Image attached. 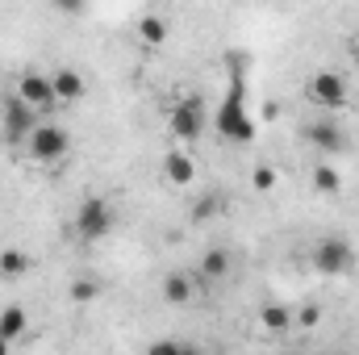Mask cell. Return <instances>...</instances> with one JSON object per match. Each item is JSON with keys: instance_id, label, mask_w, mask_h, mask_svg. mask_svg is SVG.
I'll return each instance as SVG.
<instances>
[{"instance_id": "5bb4252c", "label": "cell", "mask_w": 359, "mask_h": 355, "mask_svg": "<svg viewBox=\"0 0 359 355\" xmlns=\"http://www.w3.org/2000/svg\"><path fill=\"white\" fill-rule=\"evenodd\" d=\"M138 42L142 46H163L168 42V21L159 13H142L138 17Z\"/></svg>"}, {"instance_id": "44dd1931", "label": "cell", "mask_w": 359, "mask_h": 355, "mask_svg": "<svg viewBox=\"0 0 359 355\" xmlns=\"http://www.w3.org/2000/svg\"><path fill=\"white\" fill-rule=\"evenodd\" d=\"M292 326H301V330H313V326H322V305H301V309H292Z\"/></svg>"}, {"instance_id": "484cf974", "label": "cell", "mask_w": 359, "mask_h": 355, "mask_svg": "<svg viewBox=\"0 0 359 355\" xmlns=\"http://www.w3.org/2000/svg\"><path fill=\"white\" fill-rule=\"evenodd\" d=\"M8 351V339H4V335H0V355Z\"/></svg>"}, {"instance_id": "ffe728a7", "label": "cell", "mask_w": 359, "mask_h": 355, "mask_svg": "<svg viewBox=\"0 0 359 355\" xmlns=\"http://www.w3.org/2000/svg\"><path fill=\"white\" fill-rule=\"evenodd\" d=\"M67 297H72L76 305H88V301L100 297V284H96L92 276H76V280H72V288H67Z\"/></svg>"}, {"instance_id": "2e32d148", "label": "cell", "mask_w": 359, "mask_h": 355, "mask_svg": "<svg viewBox=\"0 0 359 355\" xmlns=\"http://www.w3.org/2000/svg\"><path fill=\"white\" fill-rule=\"evenodd\" d=\"M259 326H264L268 335H284V330H292V309L280 305V301H271V305L259 309Z\"/></svg>"}, {"instance_id": "7a4b0ae2", "label": "cell", "mask_w": 359, "mask_h": 355, "mask_svg": "<svg viewBox=\"0 0 359 355\" xmlns=\"http://www.w3.org/2000/svg\"><path fill=\"white\" fill-rule=\"evenodd\" d=\"M113 226H117V209L104 201V196H84L80 205H76V239L80 243H100V239H109L113 234Z\"/></svg>"}, {"instance_id": "5b68a950", "label": "cell", "mask_w": 359, "mask_h": 355, "mask_svg": "<svg viewBox=\"0 0 359 355\" xmlns=\"http://www.w3.org/2000/svg\"><path fill=\"white\" fill-rule=\"evenodd\" d=\"M305 96H309L318 109H326V113H339V109L351 105L347 80H343L339 72H313V76L305 80Z\"/></svg>"}, {"instance_id": "6da1fadb", "label": "cell", "mask_w": 359, "mask_h": 355, "mask_svg": "<svg viewBox=\"0 0 359 355\" xmlns=\"http://www.w3.org/2000/svg\"><path fill=\"white\" fill-rule=\"evenodd\" d=\"M226 67H230V88H226L217 113H213V126H217V134L226 142L251 147L255 142V117L247 109V67H251V59L243 51H230L226 55Z\"/></svg>"}, {"instance_id": "9a60e30c", "label": "cell", "mask_w": 359, "mask_h": 355, "mask_svg": "<svg viewBox=\"0 0 359 355\" xmlns=\"http://www.w3.org/2000/svg\"><path fill=\"white\" fill-rule=\"evenodd\" d=\"M25 326H29L25 305H4V309H0V335H4L8 343H17V339L25 335Z\"/></svg>"}, {"instance_id": "3957f363", "label": "cell", "mask_w": 359, "mask_h": 355, "mask_svg": "<svg viewBox=\"0 0 359 355\" xmlns=\"http://www.w3.org/2000/svg\"><path fill=\"white\" fill-rule=\"evenodd\" d=\"M25 151H29L34 163H59L72 151V134L63 126H55V121H38L29 130V138H25Z\"/></svg>"}, {"instance_id": "603a6c76", "label": "cell", "mask_w": 359, "mask_h": 355, "mask_svg": "<svg viewBox=\"0 0 359 355\" xmlns=\"http://www.w3.org/2000/svg\"><path fill=\"white\" fill-rule=\"evenodd\" d=\"M50 8L63 13V17H80V13L88 8V0H50Z\"/></svg>"}, {"instance_id": "52a82bcc", "label": "cell", "mask_w": 359, "mask_h": 355, "mask_svg": "<svg viewBox=\"0 0 359 355\" xmlns=\"http://www.w3.org/2000/svg\"><path fill=\"white\" fill-rule=\"evenodd\" d=\"M172 134H176L180 142H196L201 134H205V100L201 96H180L176 105H172Z\"/></svg>"}, {"instance_id": "ac0fdd59", "label": "cell", "mask_w": 359, "mask_h": 355, "mask_svg": "<svg viewBox=\"0 0 359 355\" xmlns=\"http://www.w3.org/2000/svg\"><path fill=\"white\" fill-rule=\"evenodd\" d=\"M29 272V255L21 247H4L0 251V280H21Z\"/></svg>"}, {"instance_id": "ba28073f", "label": "cell", "mask_w": 359, "mask_h": 355, "mask_svg": "<svg viewBox=\"0 0 359 355\" xmlns=\"http://www.w3.org/2000/svg\"><path fill=\"white\" fill-rule=\"evenodd\" d=\"M17 96L29 100L38 113H50V109L59 105V96H55V80L42 76V72H21V80H17Z\"/></svg>"}, {"instance_id": "4fadbf2b", "label": "cell", "mask_w": 359, "mask_h": 355, "mask_svg": "<svg viewBox=\"0 0 359 355\" xmlns=\"http://www.w3.org/2000/svg\"><path fill=\"white\" fill-rule=\"evenodd\" d=\"M196 297V288H192V276L188 272H168L163 276V301L168 305H188Z\"/></svg>"}, {"instance_id": "7c38bea8", "label": "cell", "mask_w": 359, "mask_h": 355, "mask_svg": "<svg viewBox=\"0 0 359 355\" xmlns=\"http://www.w3.org/2000/svg\"><path fill=\"white\" fill-rule=\"evenodd\" d=\"M163 180H168L172 188H188V184L196 180V163H192V155L172 151V155L163 159Z\"/></svg>"}, {"instance_id": "d6986e66", "label": "cell", "mask_w": 359, "mask_h": 355, "mask_svg": "<svg viewBox=\"0 0 359 355\" xmlns=\"http://www.w3.org/2000/svg\"><path fill=\"white\" fill-rule=\"evenodd\" d=\"M309 184H313V192H322V196H339V192H343V176H339V168H330V163H318L313 176H309Z\"/></svg>"}, {"instance_id": "cb8c5ba5", "label": "cell", "mask_w": 359, "mask_h": 355, "mask_svg": "<svg viewBox=\"0 0 359 355\" xmlns=\"http://www.w3.org/2000/svg\"><path fill=\"white\" fill-rule=\"evenodd\" d=\"M151 355H168V351H188V343H180V339H159V343H151L147 347Z\"/></svg>"}, {"instance_id": "9c48e42d", "label": "cell", "mask_w": 359, "mask_h": 355, "mask_svg": "<svg viewBox=\"0 0 359 355\" xmlns=\"http://www.w3.org/2000/svg\"><path fill=\"white\" fill-rule=\"evenodd\" d=\"M305 142H309L318 155H339V151H347V134L339 130V121H309V126H305Z\"/></svg>"}, {"instance_id": "277c9868", "label": "cell", "mask_w": 359, "mask_h": 355, "mask_svg": "<svg viewBox=\"0 0 359 355\" xmlns=\"http://www.w3.org/2000/svg\"><path fill=\"white\" fill-rule=\"evenodd\" d=\"M309 260H313V272H322V276H347L355 267V247L339 234H326L313 243Z\"/></svg>"}, {"instance_id": "7402d4cb", "label": "cell", "mask_w": 359, "mask_h": 355, "mask_svg": "<svg viewBox=\"0 0 359 355\" xmlns=\"http://www.w3.org/2000/svg\"><path fill=\"white\" fill-rule=\"evenodd\" d=\"M276 172H271V168H255V172H251V188H255V192H271V188H276Z\"/></svg>"}, {"instance_id": "e0dca14e", "label": "cell", "mask_w": 359, "mask_h": 355, "mask_svg": "<svg viewBox=\"0 0 359 355\" xmlns=\"http://www.w3.org/2000/svg\"><path fill=\"white\" fill-rule=\"evenodd\" d=\"M222 213V196L217 192H201L196 201H192V209H188V222L192 226H205V222H213Z\"/></svg>"}, {"instance_id": "30bf717a", "label": "cell", "mask_w": 359, "mask_h": 355, "mask_svg": "<svg viewBox=\"0 0 359 355\" xmlns=\"http://www.w3.org/2000/svg\"><path fill=\"white\" fill-rule=\"evenodd\" d=\"M230 272H234V255H230L226 247H209V251L201 255V267H196V280H201L205 288H213V284L230 280Z\"/></svg>"}, {"instance_id": "8992f818", "label": "cell", "mask_w": 359, "mask_h": 355, "mask_svg": "<svg viewBox=\"0 0 359 355\" xmlns=\"http://www.w3.org/2000/svg\"><path fill=\"white\" fill-rule=\"evenodd\" d=\"M34 126H38V109H34L29 100H21V96H8V100H4V109H0V130H4V142H8V147L25 142Z\"/></svg>"}, {"instance_id": "d4e9b609", "label": "cell", "mask_w": 359, "mask_h": 355, "mask_svg": "<svg viewBox=\"0 0 359 355\" xmlns=\"http://www.w3.org/2000/svg\"><path fill=\"white\" fill-rule=\"evenodd\" d=\"M351 59H355V63H359V34H355V38H351Z\"/></svg>"}, {"instance_id": "8fae6325", "label": "cell", "mask_w": 359, "mask_h": 355, "mask_svg": "<svg viewBox=\"0 0 359 355\" xmlns=\"http://www.w3.org/2000/svg\"><path fill=\"white\" fill-rule=\"evenodd\" d=\"M50 80H55V96H59V105H76V100H84V92H88L84 76H80L76 67H59Z\"/></svg>"}]
</instances>
